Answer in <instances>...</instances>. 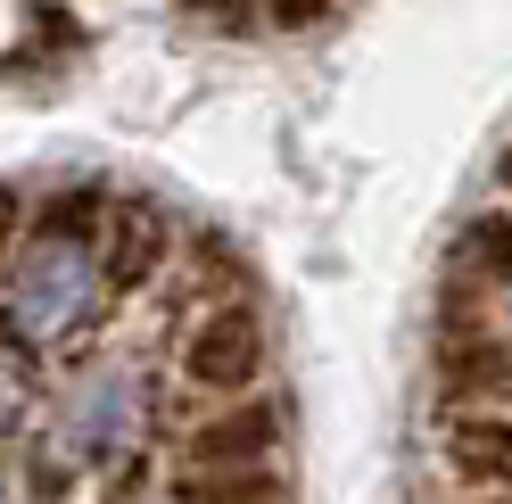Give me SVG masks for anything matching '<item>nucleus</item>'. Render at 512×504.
<instances>
[{
	"instance_id": "1",
	"label": "nucleus",
	"mask_w": 512,
	"mask_h": 504,
	"mask_svg": "<svg viewBox=\"0 0 512 504\" xmlns=\"http://www.w3.org/2000/svg\"><path fill=\"white\" fill-rule=\"evenodd\" d=\"M91 306H100V257L75 232H42L9 265V290H0V314H9L17 339H67Z\"/></svg>"
},
{
	"instance_id": "2",
	"label": "nucleus",
	"mask_w": 512,
	"mask_h": 504,
	"mask_svg": "<svg viewBox=\"0 0 512 504\" xmlns=\"http://www.w3.org/2000/svg\"><path fill=\"white\" fill-rule=\"evenodd\" d=\"M182 372H190V389H215V397L256 389V372H265V323H256V306L199 314L190 339H182Z\"/></svg>"
},
{
	"instance_id": "3",
	"label": "nucleus",
	"mask_w": 512,
	"mask_h": 504,
	"mask_svg": "<svg viewBox=\"0 0 512 504\" xmlns=\"http://www.w3.org/2000/svg\"><path fill=\"white\" fill-rule=\"evenodd\" d=\"M281 447V405H223L215 422H199L190 430V455L199 463H265Z\"/></svg>"
},
{
	"instance_id": "4",
	"label": "nucleus",
	"mask_w": 512,
	"mask_h": 504,
	"mask_svg": "<svg viewBox=\"0 0 512 504\" xmlns=\"http://www.w3.org/2000/svg\"><path fill=\"white\" fill-rule=\"evenodd\" d=\"M182 504H281L273 463H199L182 480Z\"/></svg>"
},
{
	"instance_id": "5",
	"label": "nucleus",
	"mask_w": 512,
	"mask_h": 504,
	"mask_svg": "<svg viewBox=\"0 0 512 504\" xmlns=\"http://www.w3.org/2000/svg\"><path fill=\"white\" fill-rule=\"evenodd\" d=\"M446 463L463 471V480H504L512 471V422L504 414H471L446 430Z\"/></svg>"
},
{
	"instance_id": "6",
	"label": "nucleus",
	"mask_w": 512,
	"mask_h": 504,
	"mask_svg": "<svg viewBox=\"0 0 512 504\" xmlns=\"http://www.w3.org/2000/svg\"><path fill=\"white\" fill-rule=\"evenodd\" d=\"M455 265L479 273V281H496V290H512V207H488L479 224H463Z\"/></svg>"
},
{
	"instance_id": "7",
	"label": "nucleus",
	"mask_w": 512,
	"mask_h": 504,
	"mask_svg": "<svg viewBox=\"0 0 512 504\" xmlns=\"http://www.w3.org/2000/svg\"><path fill=\"white\" fill-rule=\"evenodd\" d=\"M157 257H166V232L141 224V215H124V224H116V281H141Z\"/></svg>"
},
{
	"instance_id": "8",
	"label": "nucleus",
	"mask_w": 512,
	"mask_h": 504,
	"mask_svg": "<svg viewBox=\"0 0 512 504\" xmlns=\"http://www.w3.org/2000/svg\"><path fill=\"white\" fill-rule=\"evenodd\" d=\"M265 9L281 17V34H290V25H314V17L331 9V0H265Z\"/></svg>"
},
{
	"instance_id": "9",
	"label": "nucleus",
	"mask_w": 512,
	"mask_h": 504,
	"mask_svg": "<svg viewBox=\"0 0 512 504\" xmlns=\"http://www.w3.org/2000/svg\"><path fill=\"white\" fill-rule=\"evenodd\" d=\"M496 174H504V191H512V149H504V166H496Z\"/></svg>"
}]
</instances>
